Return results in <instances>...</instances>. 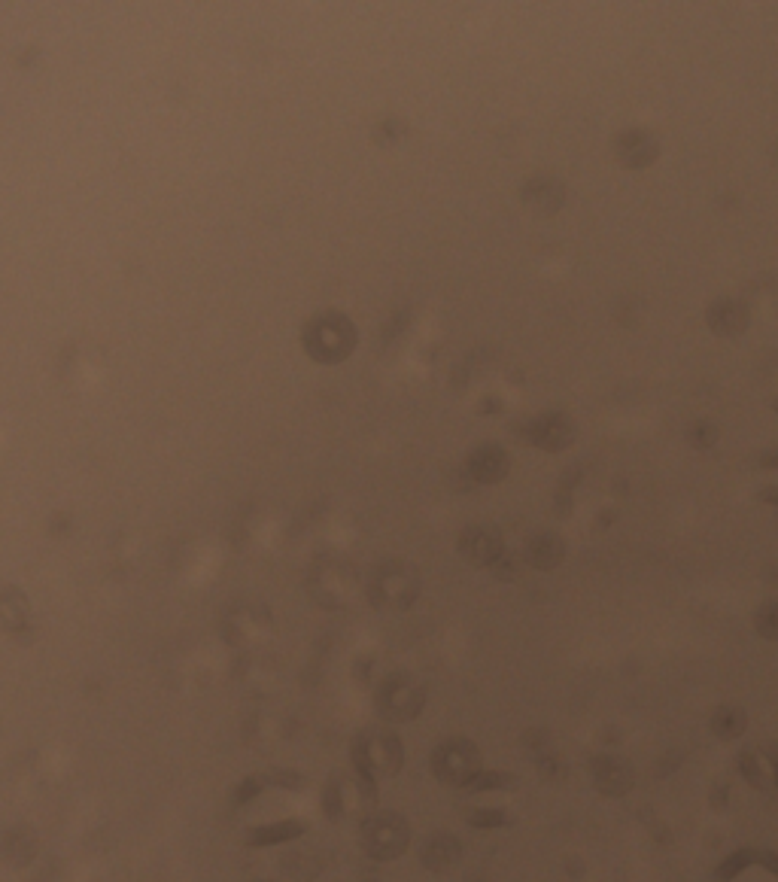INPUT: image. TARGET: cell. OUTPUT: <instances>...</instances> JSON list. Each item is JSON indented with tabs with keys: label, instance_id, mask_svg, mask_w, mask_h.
<instances>
[{
	"label": "cell",
	"instance_id": "6da1fadb",
	"mask_svg": "<svg viewBox=\"0 0 778 882\" xmlns=\"http://www.w3.org/2000/svg\"><path fill=\"white\" fill-rule=\"evenodd\" d=\"M481 770H484V755L465 737H450L432 752V773L450 788H469Z\"/></svg>",
	"mask_w": 778,
	"mask_h": 882
},
{
	"label": "cell",
	"instance_id": "7a4b0ae2",
	"mask_svg": "<svg viewBox=\"0 0 778 882\" xmlns=\"http://www.w3.org/2000/svg\"><path fill=\"white\" fill-rule=\"evenodd\" d=\"M587 773H590L593 791L605 800H624L636 788L633 764L617 752H596L587 761Z\"/></svg>",
	"mask_w": 778,
	"mask_h": 882
},
{
	"label": "cell",
	"instance_id": "3957f363",
	"mask_svg": "<svg viewBox=\"0 0 778 882\" xmlns=\"http://www.w3.org/2000/svg\"><path fill=\"white\" fill-rule=\"evenodd\" d=\"M353 761H356V776L377 782L380 773H396L405 764V746L399 743L396 733H377V737L359 740Z\"/></svg>",
	"mask_w": 778,
	"mask_h": 882
},
{
	"label": "cell",
	"instance_id": "277c9868",
	"mask_svg": "<svg viewBox=\"0 0 778 882\" xmlns=\"http://www.w3.org/2000/svg\"><path fill=\"white\" fill-rule=\"evenodd\" d=\"M353 341H356V335H353L350 323L338 314L320 317L307 326V350L317 359H341L353 350Z\"/></svg>",
	"mask_w": 778,
	"mask_h": 882
},
{
	"label": "cell",
	"instance_id": "5b68a950",
	"mask_svg": "<svg viewBox=\"0 0 778 882\" xmlns=\"http://www.w3.org/2000/svg\"><path fill=\"white\" fill-rule=\"evenodd\" d=\"M778 770V743H757L736 755V773L751 791H769Z\"/></svg>",
	"mask_w": 778,
	"mask_h": 882
},
{
	"label": "cell",
	"instance_id": "8992f818",
	"mask_svg": "<svg viewBox=\"0 0 778 882\" xmlns=\"http://www.w3.org/2000/svg\"><path fill=\"white\" fill-rule=\"evenodd\" d=\"M408 840H411V828L399 816H386V819H377L374 816L365 825V843H368V852L371 855L396 858L399 852L408 849Z\"/></svg>",
	"mask_w": 778,
	"mask_h": 882
},
{
	"label": "cell",
	"instance_id": "52a82bcc",
	"mask_svg": "<svg viewBox=\"0 0 778 882\" xmlns=\"http://www.w3.org/2000/svg\"><path fill=\"white\" fill-rule=\"evenodd\" d=\"M709 730L721 743H736L748 733V712L736 703H721L709 715Z\"/></svg>",
	"mask_w": 778,
	"mask_h": 882
},
{
	"label": "cell",
	"instance_id": "ba28073f",
	"mask_svg": "<svg viewBox=\"0 0 778 882\" xmlns=\"http://www.w3.org/2000/svg\"><path fill=\"white\" fill-rule=\"evenodd\" d=\"M459 858H462V843L453 834H447V831H435L423 843V867H429L435 873L450 870Z\"/></svg>",
	"mask_w": 778,
	"mask_h": 882
},
{
	"label": "cell",
	"instance_id": "9c48e42d",
	"mask_svg": "<svg viewBox=\"0 0 778 882\" xmlns=\"http://www.w3.org/2000/svg\"><path fill=\"white\" fill-rule=\"evenodd\" d=\"M757 858H760V849L754 846H739V849H730L718 867H715V882H736L739 876H745L751 867H757Z\"/></svg>",
	"mask_w": 778,
	"mask_h": 882
},
{
	"label": "cell",
	"instance_id": "30bf717a",
	"mask_svg": "<svg viewBox=\"0 0 778 882\" xmlns=\"http://www.w3.org/2000/svg\"><path fill=\"white\" fill-rule=\"evenodd\" d=\"M304 831H307L304 822H298V819H286V822H274V825L253 828L250 837H247V843H250V846H277V843L298 840Z\"/></svg>",
	"mask_w": 778,
	"mask_h": 882
},
{
	"label": "cell",
	"instance_id": "8fae6325",
	"mask_svg": "<svg viewBox=\"0 0 778 882\" xmlns=\"http://www.w3.org/2000/svg\"><path fill=\"white\" fill-rule=\"evenodd\" d=\"M465 825L475 831H502L514 825V816L505 806H472V810L465 813Z\"/></svg>",
	"mask_w": 778,
	"mask_h": 882
},
{
	"label": "cell",
	"instance_id": "7c38bea8",
	"mask_svg": "<svg viewBox=\"0 0 778 882\" xmlns=\"http://www.w3.org/2000/svg\"><path fill=\"white\" fill-rule=\"evenodd\" d=\"M517 785H520V776L517 773L484 767L465 791H472V794H499V791H517Z\"/></svg>",
	"mask_w": 778,
	"mask_h": 882
},
{
	"label": "cell",
	"instance_id": "4fadbf2b",
	"mask_svg": "<svg viewBox=\"0 0 778 882\" xmlns=\"http://www.w3.org/2000/svg\"><path fill=\"white\" fill-rule=\"evenodd\" d=\"M520 746H523V752H526L532 761L557 749V746H554V737H551V730H544V727H529V730L523 733V737H520Z\"/></svg>",
	"mask_w": 778,
	"mask_h": 882
},
{
	"label": "cell",
	"instance_id": "5bb4252c",
	"mask_svg": "<svg viewBox=\"0 0 778 882\" xmlns=\"http://www.w3.org/2000/svg\"><path fill=\"white\" fill-rule=\"evenodd\" d=\"M532 764H535V770H538V776L544 782H560V779L569 776V764H566V758L557 749L548 752V755H541V758H535Z\"/></svg>",
	"mask_w": 778,
	"mask_h": 882
},
{
	"label": "cell",
	"instance_id": "9a60e30c",
	"mask_svg": "<svg viewBox=\"0 0 778 882\" xmlns=\"http://www.w3.org/2000/svg\"><path fill=\"white\" fill-rule=\"evenodd\" d=\"M754 627L760 636L766 639H778V603H766L757 615H754Z\"/></svg>",
	"mask_w": 778,
	"mask_h": 882
},
{
	"label": "cell",
	"instance_id": "2e32d148",
	"mask_svg": "<svg viewBox=\"0 0 778 882\" xmlns=\"http://www.w3.org/2000/svg\"><path fill=\"white\" fill-rule=\"evenodd\" d=\"M265 788V779L262 776H250L244 782H238L235 788H231V803L235 806H247L253 797H259V791Z\"/></svg>",
	"mask_w": 778,
	"mask_h": 882
},
{
	"label": "cell",
	"instance_id": "e0dca14e",
	"mask_svg": "<svg viewBox=\"0 0 778 882\" xmlns=\"http://www.w3.org/2000/svg\"><path fill=\"white\" fill-rule=\"evenodd\" d=\"M706 800H709V806H712L715 813H724L727 806H730V800H733L730 782H727V779H715V782L709 785V794H706Z\"/></svg>",
	"mask_w": 778,
	"mask_h": 882
},
{
	"label": "cell",
	"instance_id": "ac0fdd59",
	"mask_svg": "<svg viewBox=\"0 0 778 882\" xmlns=\"http://www.w3.org/2000/svg\"><path fill=\"white\" fill-rule=\"evenodd\" d=\"M757 867H760L763 873H769L772 879H778V849H760Z\"/></svg>",
	"mask_w": 778,
	"mask_h": 882
},
{
	"label": "cell",
	"instance_id": "d6986e66",
	"mask_svg": "<svg viewBox=\"0 0 778 882\" xmlns=\"http://www.w3.org/2000/svg\"><path fill=\"white\" fill-rule=\"evenodd\" d=\"M566 873H569L572 879H581V876H584V864L572 855V858L566 861Z\"/></svg>",
	"mask_w": 778,
	"mask_h": 882
},
{
	"label": "cell",
	"instance_id": "ffe728a7",
	"mask_svg": "<svg viewBox=\"0 0 778 882\" xmlns=\"http://www.w3.org/2000/svg\"><path fill=\"white\" fill-rule=\"evenodd\" d=\"M772 788L778 791V770H775V779H772Z\"/></svg>",
	"mask_w": 778,
	"mask_h": 882
}]
</instances>
